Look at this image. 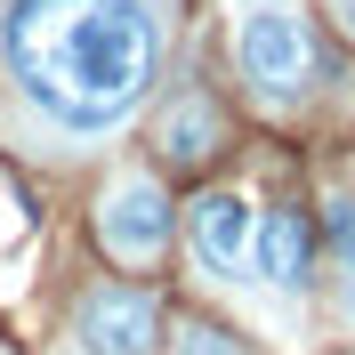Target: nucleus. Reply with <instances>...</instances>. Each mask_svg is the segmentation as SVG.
<instances>
[{"label": "nucleus", "instance_id": "1", "mask_svg": "<svg viewBox=\"0 0 355 355\" xmlns=\"http://www.w3.org/2000/svg\"><path fill=\"white\" fill-rule=\"evenodd\" d=\"M0 57L49 130L113 137L154 89L162 33L146 0H8Z\"/></svg>", "mask_w": 355, "mask_h": 355}, {"label": "nucleus", "instance_id": "2", "mask_svg": "<svg viewBox=\"0 0 355 355\" xmlns=\"http://www.w3.org/2000/svg\"><path fill=\"white\" fill-rule=\"evenodd\" d=\"M234 65L266 97H299L315 89L323 57H315V24L299 0H234Z\"/></svg>", "mask_w": 355, "mask_h": 355}, {"label": "nucleus", "instance_id": "3", "mask_svg": "<svg viewBox=\"0 0 355 355\" xmlns=\"http://www.w3.org/2000/svg\"><path fill=\"white\" fill-rule=\"evenodd\" d=\"M97 243L121 266H154L170 250V186L154 170H121L105 178V202H97Z\"/></svg>", "mask_w": 355, "mask_h": 355}, {"label": "nucleus", "instance_id": "4", "mask_svg": "<svg viewBox=\"0 0 355 355\" xmlns=\"http://www.w3.org/2000/svg\"><path fill=\"white\" fill-rule=\"evenodd\" d=\"M65 339H73V355H154L162 307H154V291H137V283H97V291H81Z\"/></svg>", "mask_w": 355, "mask_h": 355}, {"label": "nucleus", "instance_id": "5", "mask_svg": "<svg viewBox=\"0 0 355 355\" xmlns=\"http://www.w3.org/2000/svg\"><path fill=\"white\" fill-rule=\"evenodd\" d=\"M307 259H315V234L299 210H259L250 218V266L243 275H259L275 299H299L307 291Z\"/></svg>", "mask_w": 355, "mask_h": 355}, {"label": "nucleus", "instance_id": "6", "mask_svg": "<svg viewBox=\"0 0 355 355\" xmlns=\"http://www.w3.org/2000/svg\"><path fill=\"white\" fill-rule=\"evenodd\" d=\"M250 218H259V210H250L243 194H202L194 202V259L210 266L218 283H234L250 266Z\"/></svg>", "mask_w": 355, "mask_h": 355}, {"label": "nucleus", "instance_id": "7", "mask_svg": "<svg viewBox=\"0 0 355 355\" xmlns=\"http://www.w3.org/2000/svg\"><path fill=\"white\" fill-rule=\"evenodd\" d=\"M162 146L154 154L170 162V170H202V162L218 154V105L210 97H170V113H162Z\"/></svg>", "mask_w": 355, "mask_h": 355}, {"label": "nucleus", "instance_id": "8", "mask_svg": "<svg viewBox=\"0 0 355 355\" xmlns=\"http://www.w3.org/2000/svg\"><path fill=\"white\" fill-rule=\"evenodd\" d=\"M170 355H250L234 331H218V323H178V347Z\"/></svg>", "mask_w": 355, "mask_h": 355}, {"label": "nucleus", "instance_id": "9", "mask_svg": "<svg viewBox=\"0 0 355 355\" xmlns=\"http://www.w3.org/2000/svg\"><path fill=\"white\" fill-rule=\"evenodd\" d=\"M323 243H331V259L355 275V194H339L331 210H323Z\"/></svg>", "mask_w": 355, "mask_h": 355}, {"label": "nucleus", "instance_id": "10", "mask_svg": "<svg viewBox=\"0 0 355 355\" xmlns=\"http://www.w3.org/2000/svg\"><path fill=\"white\" fill-rule=\"evenodd\" d=\"M331 8H339V24H347V41H355V0H331Z\"/></svg>", "mask_w": 355, "mask_h": 355}, {"label": "nucleus", "instance_id": "11", "mask_svg": "<svg viewBox=\"0 0 355 355\" xmlns=\"http://www.w3.org/2000/svg\"><path fill=\"white\" fill-rule=\"evenodd\" d=\"M347 323H355V283H347Z\"/></svg>", "mask_w": 355, "mask_h": 355}]
</instances>
